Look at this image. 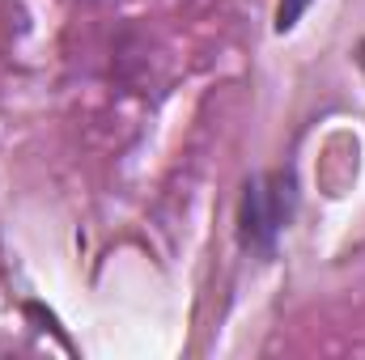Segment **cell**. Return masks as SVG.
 Masks as SVG:
<instances>
[{
    "label": "cell",
    "mask_w": 365,
    "mask_h": 360,
    "mask_svg": "<svg viewBox=\"0 0 365 360\" xmlns=\"http://www.w3.org/2000/svg\"><path fill=\"white\" fill-rule=\"evenodd\" d=\"M289 208H293V182H289V174H272V179L247 186V199H242V242L259 246V250H272L276 233L289 221Z\"/></svg>",
    "instance_id": "1"
},
{
    "label": "cell",
    "mask_w": 365,
    "mask_h": 360,
    "mask_svg": "<svg viewBox=\"0 0 365 360\" xmlns=\"http://www.w3.org/2000/svg\"><path fill=\"white\" fill-rule=\"evenodd\" d=\"M306 9H310V0H280V4H276V30H280V34L293 30Z\"/></svg>",
    "instance_id": "2"
},
{
    "label": "cell",
    "mask_w": 365,
    "mask_h": 360,
    "mask_svg": "<svg viewBox=\"0 0 365 360\" xmlns=\"http://www.w3.org/2000/svg\"><path fill=\"white\" fill-rule=\"evenodd\" d=\"M361 64H365V43H361Z\"/></svg>",
    "instance_id": "3"
}]
</instances>
